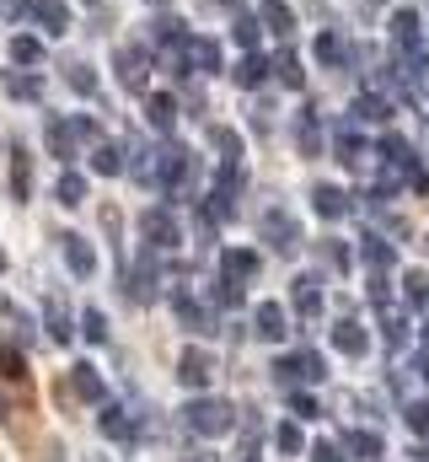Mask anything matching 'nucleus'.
Here are the masks:
<instances>
[{"mask_svg":"<svg viewBox=\"0 0 429 462\" xmlns=\"http://www.w3.org/2000/svg\"><path fill=\"white\" fill-rule=\"evenodd\" d=\"M252 334H258V339H269V345H279V339L290 334L285 307H279V301H258V312H252Z\"/></svg>","mask_w":429,"mask_h":462,"instance_id":"nucleus-14","label":"nucleus"},{"mask_svg":"<svg viewBox=\"0 0 429 462\" xmlns=\"http://www.w3.org/2000/svg\"><path fill=\"white\" fill-rule=\"evenodd\" d=\"M43 140H49V156H59V162H76V156H81V140L70 134V124H65V118H49Z\"/></svg>","mask_w":429,"mask_h":462,"instance_id":"nucleus-15","label":"nucleus"},{"mask_svg":"<svg viewBox=\"0 0 429 462\" xmlns=\"http://www.w3.org/2000/svg\"><path fill=\"white\" fill-rule=\"evenodd\" d=\"M322 258H327V263H338V269H349V247H338V242H327V247H322Z\"/></svg>","mask_w":429,"mask_h":462,"instance_id":"nucleus-49","label":"nucleus"},{"mask_svg":"<svg viewBox=\"0 0 429 462\" xmlns=\"http://www.w3.org/2000/svg\"><path fill=\"white\" fill-rule=\"evenodd\" d=\"M92 172H97V178H118V172H123V151L107 145V140H97V145H92Z\"/></svg>","mask_w":429,"mask_h":462,"instance_id":"nucleus-26","label":"nucleus"},{"mask_svg":"<svg viewBox=\"0 0 429 462\" xmlns=\"http://www.w3.org/2000/svg\"><path fill=\"white\" fill-rule=\"evenodd\" d=\"M140 236H145L151 253H172V247L183 242V231H178V221H172V210H145V216H140Z\"/></svg>","mask_w":429,"mask_h":462,"instance_id":"nucleus-5","label":"nucleus"},{"mask_svg":"<svg viewBox=\"0 0 429 462\" xmlns=\"http://www.w3.org/2000/svg\"><path fill=\"white\" fill-rule=\"evenodd\" d=\"M65 81H70V87H76L81 97H92V92H97V70H92L87 60H76V65H65Z\"/></svg>","mask_w":429,"mask_h":462,"instance_id":"nucleus-36","label":"nucleus"},{"mask_svg":"<svg viewBox=\"0 0 429 462\" xmlns=\"http://www.w3.org/2000/svg\"><path fill=\"white\" fill-rule=\"evenodd\" d=\"M27 16H32L49 38L70 32V5H65V0H27Z\"/></svg>","mask_w":429,"mask_h":462,"instance_id":"nucleus-12","label":"nucleus"},{"mask_svg":"<svg viewBox=\"0 0 429 462\" xmlns=\"http://www.w3.org/2000/svg\"><path fill=\"white\" fill-rule=\"evenodd\" d=\"M290 414H296V420H317L322 409H317V398H312V393H290Z\"/></svg>","mask_w":429,"mask_h":462,"instance_id":"nucleus-44","label":"nucleus"},{"mask_svg":"<svg viewBox=\"0 0 429 462\" xmlns=\"http://www.w3.org/2000/svg\"><path fill=\"white\" fill-rule=\"evenodd\" d=\"M0 274H5V253H0Z\"/></svg>","mask_w":429,"mask_h":462,"instance_id":"nucleus-59","label":"nucleus"},{"mask_svg":"<svg viewBox=\"0 0 429 462\" xmlns=\"http://www.w3.org/2000/svg\"><path fill=\"white\" fill-rule=\"evenodd\" d=\"M70 387H76L87 403H103V398H107V387H103V376H97V365H87V360H81V365H70Z\"/></svg>","mask_w":429,"mask_h":462,"instance_id":"nucleus-19","label":"nucleus"},{"mask_svg":"<svg viewBox=\"0 0 429 462\" xmlns=\"http://www.w3.org/2000/svg\"><path fill=\"white\" fill-rule=\"evenodd\" d=\"M274 376H279L285 387H296V382H322L327 371H322V355H312V349H296V355H285V360L274 365Z\"/></svg>","mask_w":429,"mask_h":462,"instance_id":"nucleus-8","label":"nucleus"},{"mask_svg":"<svg viewBox=\"0 0 429 462\" xmlns=\"http://www.w3.org/2000/svg\"><path fill=\"white\" fill-rule=\"evenodd\" d=\"M263 76H269V60H263V54H247V60L236 65V87H247V92L263 87Z\"/></svg>","mask_w":429,"mask_h":462,"instance_id":"nucleus-33","label":"nucleus"},{"mask_svg":"<svg viewBox=\"0 0 429 462\" xmlns=\"http://www.w3.org/2000/svg\"><path fill=\"white\" fill-rule=\"evenodd\" d=\"M0 420H5V398H0Z\"/></svg>","mask_w":429,"mask_h":462,"instance_id":"nucleus-58","label":"nucleus"},{"mask_svg":"<svg viewBox=\"0 0 429 462\" xmlns=\"http://www.w3.org/2000/svg\"><path fill=\"white\" fill-rule=\"evenodd\" d=\"M0 81H5V92H11L16 103H38V97H43V81H38V76H22V70H5Z\"/></svg>","mask_w":429,"mask_h":462,"instance_id":"nucleus-24","label":"nucleus"},{"mask_svg":"<svg viewBox=\"0 0 429 462\" xmlns=\"http://www.w3.org/2000/svg\"><path fill=\"white\" fill-rule=\"evenodd\" d=\"M214 76L220 70V43L214 38H199V32H188L183 38V76Z\"/></svg>","mask_w":429,"mask_h":462,"instance_id":"nucleus-7","label":"nucleus"},{"mask_svg":"<svg viewBox=\"0 0 429 462\" xmlns=\"http://www.w3.org/2000/svg\"><path fill=\"white\" fill-rule=\"evenodd\" d=\"M145 118H151V129H161V134H167V129L178 124V103H172L167 92H156V97H145Z\"/></svg>","mask_w":429,"mask_h":462,"instance_id":"nucleus-25","label":"nucleus"},{"mask_svg":"<svg viewBox=\"0 0 429 462\" xmlns=\"http://www.w3.org/2000/svg\"><path fill=\"white\" fill-rule=\"evenodd\" d=\"M247 462H252V457H247Z\"/></svg>","mask_w":429,"mask_h":462,"instance_id":"nucleus-61","label":"nucleus"},{"mask_svg":"<svg viewBox=\"0 0 429 462\" xmlns=\"http://www.w3.org/2000/svg\"><path fill=\"white\" fill-rule=\"evenodd\" d=\"M338 162H343V167H360V162H365V140H360L354 129H338Z\"/></svg>","mask_w":429,"mask_h":462,"instance_id":"nucleus-37","label":"nucleus"},{"mask_svg":"<svg viewBox=\"0 0 429 462\" xmlns=\"http://www.w3.org/2000/svg\"><path fill=\"white\" fill-rule=\"evenodd\" d=\"M312 457H317V462H343V457H338V447H333V441H317V447H312Z\"/></svg>","mask_w":429,"mask_h":462,"instance_id":"nucleus-50","label":"nucleus"},{"mask_svg":"<svg viewBox=\"0 0 429 462\" xmlns=\"http://www.w3.org/2000/svg\"><path fill=\"white\" fill-rule=\"evenodd\" d=\"M188 178H194V156H188V145H178V140L161 145V151H156V178H151V183H156L161 194H183Z\"/></svg>","mask_w":429,"mask_h":462,"instance_id":"nucleus-2","label":"nucleus"},{"mask_svg":"<svg viewBox=\"0 0 429 462\" xmlns=\"http://www.w3.org/2000/svg\"><path fill=\"white\" fill-rule=\"evenodd\" d=\"M317 60L322 65H343V60H349V43H343L338 32H322L317 38Z\"/></svg>","mask_w":429,"mask_h":462,"instance_id":"nucleus-38","label":"nucleus"},{"mask_svg":"<svg viewBox=\"0 0 429 462\" xmlns=\"http://www.w3.org/2000/svg\"><path fill=\"white\" fill-rule=\"evenodd\" d=\"M354 118H365V124H387V118H392V103H387V97H360V103H354Z\"/></svg>","mask_w":429,"mask_h":462,"instance_id":"nucleus-39","label":"nucleus"},{"mask_svg":"<svg viewBox=\"0 0 429 462\" xmlns=\"http://www.w3.org/2000/svg\"><path fill=\"white\" fill-rule=\"evenodd\" d=\"M81 334H87L92 345H107V318L97 312V307H87V312H81Z\"/></svg>","mask_w":429,"mask_h":462,"instance_id":"nucleus-41","label":"nucleus"},{"mask_svg":"<svg viewBox=\"0 0 429 462\" xmlns=\"http://www.w3.org/2000/svg\"><path fill=\"white\" fill-rule=\"evenodd\" d=\"M414 189H419V194H429V172H424V167L414 172Z\"/></svg>","mask_w":429,"mask_h":462,"instance_id":"nucleus-53","label":"nucleus"},{"mask_svg":"<svg viewBox=\"0 0 429 462\" xmlns=\"http://www.w3.org/2000/svg\"><path fill=\"white\" fill-rule=\"evenodd\" d=\"M11 194L32 199V162H27V151H16V162H11Z\"/></svg>","mask_w":429,"mask_h":462,"instance_id":"nucleus-34","label":"nucleus"},{"mask_svg":"<svg viewBox=\"0 0 429 462\" xmlns=\"http://www.w3.org/2000/svg\"><path fill=\"white\" fill-rule=\"evenodd\" d=\"M178 382H183V387H194V393H199V387H210L214 382V355L210 349H183V355H178Z\"/></svg>","mask_w":429,"mask_h":462,"instance_id":"nucleus-10","label":"nucleus"},{"mask_svg":"<svg viewBox=\"0 0 429 462\" xmlns=\"http://www.w3.org/2000/svg\"><path fill=\"white\" fill-rule=\"evenodd\" d=\"M392 38H397L408 54H419V49H424V38H419V16H414V11H397V16H392Z\"/></svg>","mask_w":429,"mask_h":462,"instance_id":"nucleus-23","label":"nucleus"},{"mask_svg":"<svg viewBox=\"0 0 429 462\" xmlns=\"http://www.w3.org/2000/svg\"><path fill=\"white\" fill-rule=\"evenodd\" d=\"M172 307H178V318H183L188 334H214V312L205 301H194L188 291H172Z\"/></svg>","mask_w":429,"mask_h":462,"instance_id":"nucleus-13","label":"nucleus"},{"mask_svg":"<svg viewBox=\"0 0 429 462\" xmlns=\"http://www.w3.org/2000/svg\"><path fill=\"white\" fill-rule=\"evenodd\" d=\"M296 145H301V156H317L322 129H317V114L312 108H301V118H296Z\"/></svg>","mask_w":429,"mask_h":462,"instance_id":"nucleus-29","label":"nucleus"},{"mask_svg":"<svg viewBox=\"0 0 429 462\" xmlns=\"http://www.w3.org/2000/svg\"><path fill=\"white\" fill-rule=\"evenodd\" d=\"M424 349H429V323H424Z\"/></svg>","mask_w":429,"mask_h":462,"instance_id":"nucleus-57","label":"nucleus"},{"mask_svg":"<svg viewBox=\"0 0 429 462\" xmlns=\"http://www.w3.org/2000/svg\"><path fill=\"white\" fill-rule=\"evenodd\" d=\"M97 430H103L107 441H118V447H134V441H140V414H129V409L107 403L103 414H97Z\"/></svg>","mask_w":429,"mask_h":462,"instance_id":"nucleus-9","label":"nucleus"},{"mask_svg":"<svg viewBox=\"0 0 429 462\" xmlns=\"http://www.w3.org/2000/svg\"><path fill=\"white\" fill-rule=\"evenodd\" d=\"M123 156H129L123 167H129L140 183H151V178H156V151H151L145 140H129V145H123Z\"/></svg>","mask_w":429,"mask_h":462,"instance_id":"nucleus-20","label":"nucleus"},{"mask_svg":"<svg viewBox=\"0 0 429 462\" xmlns=\"http://www.w3.org/2000/svg\"><path fill=\"white\" fill-rule=\"evenodd\" d=\"M279 452H285V457L301 452V425H279Z\"/></svg>","mask_w":429,"mask_h":462,"instance_id":"nucleus-46","label":"nucleus"},{"mask_svg":"<svg viewBox=\"0 0 429 462\" xmlns=\"http://www.w3.org/2000/svg\"><path fill=\"white\" fill-rule=\"evenodd\" d=\"M220 274L236 280V285L252 280V274H258V253H252V247H225V253H220Z\"/></svg>","mask_w":429,"mask_h":462,"instance_id":"nucleus-16","label":"nucleus"},{"mask_svg":"<svg viewBox=\"0 0 429 462\" xmlns=\"http://www.w3.org/2000/svg\"><path fill=\"white\" fill-rule=\"evenodd\" d=\"M11 60H16V65H43V43H38L32 32H16V38H11Z\"/></svg>","mask_w":429,"mask_h":462,"instance_id":"nucleus-32","label":"nucleus"},{"mask_svg":"<svg viewBox=\"0 0 429 462\" xmlns=\"http://www.w3.org/2000/svg\"><path fill=\"white\" fill-rule=\"evenodd\" d=\"M403 339H408V323H403L397 312H387V349H397Z\"/></svg>","mask_w":429,"mask_h":462,"instance_id":"nucleus-48","label":"nucleus"},{"mask_svg":"<svg viewBox=\"0 0 429 462\" xmlns=\"http://www.w3.org/2000/svg\"><path fill=\"white\" fill-rule=\"evenodd\" d=\"M290 301H296V312H301V318H317V312H322V291H317V280H312V274H301V280L290 285Z\"/></svg>","mask_w":429,"mask_h":462,"instance_id":"nucleus-21","label":"nucleus"},{"mask_svg":"<svg viewBox=\"0 0 429 462\" xmlns=\"http://www.w3.org/2000/svg\"><path fill=\"white\" fill-rule=\"evenodd\" d=\"M183 425L205 441H220V436L236 430V409L225 398H194V403H183Z\"/></svg>","mask_w":429,"mask_h":462,"instance_id":"nucleus-1","label":"nucleus"},{"mask_svg":"<svg viewBox=\"0 0 429 462\" xmlns=\"http://www.w3.org/2000/svg\"><path fill=\"white\" fill-rule=\"evenodd\" d=\"M43 323H49V339H54V345H70V334H76V328H70V312H65V301H59V296H49Z\"/></svg>","mask_w":429,"mask_h":462,"instance_id":"nucleus-22","label":"nucleus"},{"mask_svg":"<svg viewBox=\"0 0 429 462\" xmlns=\"http://www.w3.org/2000/svg\"><path fill=\"white\" fill-rule=\"evenodd\" d=\"M424 247H429V242H424Z\"/></svg>","mask_w":429,"mask_h":462,"instance_id":"nucleus-60","label":"nucleus"},{"mask_svg":"<svg viewBox=\"0 0 429 462\" xmlns=\"http://www.w3.org/2000/svg\"><path fill=\"white\" fill-rule=\"evenodd\" d=\"M343 452H354L360 462H376L381 457V436H376V430H349V436H343Z\"/></svg>","mask_w":429,"mask_h":462,"instance_id":"nucleus-27","label":"nucleus"},{"mask_svg":"<svg viewBox=\"0 0 429 462\" xmlns=\"http://www.w3.org/2000/svg\"><path fill=\"white\" fill-rule=\"evenodd\" d=\"M403 291H408V307H429V274L424 269H414V274L403 280Z\"/></svg>","mask_w":429,"mask_h":462,"instance_id":"nucleus-42","label":"nucleus"},{"mask_svg":"<svg viewBox=\"0 0 429 462\" xmlns=\"http://www.w3.org/2000/svg\"><path fill=\"white\" fill-rule=\"evenodd\" d=\"M414 462H429V447H419V452H414Z\"/></svg>","mask_w":429,"mask_h":462,"instance_id":"nucleus-54","label":"nucleus"},{"mask_svg":"<svg viewBox=\"0 0 429 462\" xmlns=\"http://www.w3.org/2000/svg\"><path fill=\"white\" fill-rule=\"evenodd\" d=\"M0 376L5 382H27V355L16 345H0Z\"/></svg>","mask_w":429,"mask_h":462,"instance_id":"nucleus-35","label":"nucleus"},{"mask_svg":"<svg viewBox=\"0 0 429 462\" xmlns=\"http://www.w3.org/2000/svg\"><path fill=\"white\" fill-rule=\"evenodd\" d=\"M0 11H5V16H22V11H27V0H0Z\"/></svg>","mask_w":429,"mask_h":462,"instance_id":"nucleus-51","label":"nucleus"},{"mask_svg":"<svg viewBox=\"0 0 429 462\" xmlns=\"http://www.w3.org/2000/svg\"><path fill=\"white\" fill-rule=\"evenodd\" d=\"M408 425H414L419 436H429V398H419V403H408Z\"/></svg>","mask_w":429,"mask_h":462,"instance_id":"nucleus-47","label":"nucleus"},{"mask_svg":"<svg viewBox=\"0 0 429 462\" xmlns=\"http://www.w3.org/2000/svg\"><path fill=\"white\" fill-rule=\"evenodd\" d=\"M312 205H317L322 221H338V216H349V210H354V199H349L343 189H333V183H322L317 194H312Z\"/></svg>","mask_w":429,"mask_h":462,"instance_id":"nucleus-18","label":"nucleus"},{"mask_svg":"<svg viewBox=\"0 0 429 462\" xmlns=\"http://www.w3.org/2000/svg\"><path fill=\"white\" fill-rule=\"evenodd\" d=\"M258 32H263V27H258L252 16H236V43H242V49H258Z\"/></svg>","mask_w":429,"mask_h":462,"instance_id":"nucleus-45","label":"nucleus"},{"mask_svg":"<svg viewBox=\"0 0 429 462\" xmlns=\"http://www.w3.org/2000/svg\"><path fill=\"white\" fill-rule=\"evenodd\" d=\"M214 5H231V11H236V5H242V0H214Z\"/></svg>","mask_w":429,"mask_h":462,"instance_id":"nucleus-55","label":"nucleus"},{"mask_svg":"<svg viewBox=\"0 0 429 462\" xmlns=\"http://www.w3.org/2000/svg\"><path fill=\"white\" fill-rule=\"evenodd\" d=\"M113 70H118V81H123L129 92H145V81H151V54L134 49V43H123V49L113 54Z\"/></svg>","mask_w":429,"mask_h":462,"instance_id":"nucleus-6","label":"nucleus"},{"mask_svg":"<svg viewBox=\"0 0 429 462\" xmlns=\"http://www.w3.org/2000/svg\"><path fill=\"white\" fill-rule=\"evenodd\" d=\"M54 199H59V205H70V210H76V205H87V178H81V172H65V178L54 183Z\"/></svg>","mask_w":429,"mask_h":462,"instance_id":"nucleus-30","label":"nucleus"},{"mask_svg":"<svg viewBox=\"0 0 429 462\" xmlns=\"http://www.w3.org/2000/svg\"><path fill=\"white\" fill-rule=\"evenodd\" d=\"M210 140H214V151H220V162H236L242 156V140L231 129H210Z\"/></svg>","mask_w":429,"mask_h":462,"instance_id":"nucleus-43","label":"nucleus"},{"mask_svg":"<svg viewBox=\"0 0 429 462\" xmlns=\"http://www.w3.org/2000/svg\"><path fill=\"white\" fill-rule=\"evenodd\" d=\"M274 70H279V81H285V87H301V81H306V70H301V54H290V49L274 60Z\"/></svg>","mask_w":429,"mask_h":462,"instance_id":"nucleus-40","label":"nucleus"},{"mask_svg":"<svg viewBox=\"0 0 429 462\" xmlns=\"http://www.w3.org/2000/svg\"><path fill=\"white\" fill-rule=\"evenodd\" d=\"M365 345H370V339H365V328H360L354 318H338V323H333V349H338V355L354 360V355H365Z\"/></svg>","mask_w":429,"mask_h":462,"instance_id":"nucleus-17","label":"nucleus"},{"mask_svg":"<svg viewBox=\"0 0 429 462\" xmlns=\"http://www.w3.org/2000/svg\"><path fill=\"white\" fill-rule=\"evenodd\" d=\"M59 253H65V269H70L76 280H92V274H97V253H92L87 236H59Z\"/></svg>","mask_w":429,"mask_h":462,"instance_id":"nucleus-11","label":"nucleus"},{"mask_svg":"<svg viewBox=\"0 0 429 462\" xmlns=\"http://www.w3.org/2000/svg\"><path fill=\"white\" fill-rule=\"evenodd\" d=\"M365 263H370L376 274H392V263H397L392 242H381V236H365Z\"/></svg>","mask_w":429,"mask_h":462,"instance_id":"nucleus-31","label":"nucleus"},{"mask_svg":"<svg viewBox=\"0 0 429 462\" xmlns=\"http://www.w3.org/2000/svg\"><path fill=\"white\" fill-rule=\"evenodd\" d=\"M263 22H269V32H279V38L296 32V11H290L285 0H263Z\"/></svg>","mask_w":429,"mask_h":462,"instance_id":"nucleus-28","label":"nucleus"},{"mask_svg":"<svg viewBox=\"0 0 429 462\" xmlns=\"http://www.w3.org/2000/svg\"><path fill=\"white\" fill-rule=\"evenodd\" d=\"M424 151H429V124H424Z\"/></svg>","mask_w":429,"mask_h":462,"instance_id":"nucleus-56","label":"nucleus"},{"mask_svg":"<svg viewBox=\"0 0 429 462\" xmlns=\"http://www.w3.org/2000/svg\"><path fill=\"white\" fill-rule=\"evenodd\" d=\"M258 236H263L269 247L290 253V247L301 242V221H296L290 210H279V205H274V210H263V216H258Z\"/></svg>","mask_w":429,"mask_h":462,"instance_id":"nucleus-4","label":"nucleus"},{"mask_svg":"<svg viewBox=\"0 0 429 462\" xmlns=\"http://www.w3.org/2000/svg\"><path fill=\"white\" fill-rule=\"evenodd\" d=\"M161 263H156V253L145 247V258L134 263V269H123V291H129V301H156V291H161Z\"/></svg>","mask_w":429,"mask_h":462,"instance_id":"nucleus-3","label":"nucleus"},{"mask_svg":"<svg viewBox=\"0 0 429 462\" xmlns=\"http://www.w3.org/2000/svg\"><path fill=\"white\" fill-rule=\"evenodd\" d=\"M414 371H419V382H424V387H429V349H424V355H419V365H414Z\"/></svg>","mask_w":429,"mask_h":462,"instance_id":"nucleus-52","label":"nucleus"}]
</instances>
